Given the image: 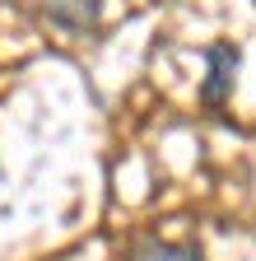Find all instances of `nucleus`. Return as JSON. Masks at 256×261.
Returning a JSON list of instances; mask_svg holds the SVG:
<instances>
[{
    "label": "nucleus",
    "instance_id": "7ed1b4c3",
    "mask_svg": "<svg viewBox=\"0 0 256 261\" xmlns=\"http://www.w3.org/2000/svg\"><path fill=\"white\" fill-rule=\"evenodd\" d=\"M135 261H201V252L177 247V243H145L135 247Z\"/></svg>",
    "mask_w": 256,
    "mask_h": 261
},
{
    "label": "nucleus",
    "instance_id": "f03ea898",
    "mask_svg": "<svg viewBox=\"0 0 256 261\" xmlns=\"http://www.w3.org/2000/svg\"><path fill=\"white\" fill-rule=\"evenodd\" d=\"M47 14L66 28H84L98 19V0H47Z\"/></svg>",
    "mask_w": 256,
    "mask_h": 261
},
{
    "label": "nucleus",
    "instance_id": "f257e3e1",
    "mask_svg": "<svg viewBox=\"0 0 256 261\" xmlns=\"http://www.w3.org/2000/svg\"><path fill=\"white\" fill-rule=\"evenodd\" d=\"M233 75H238V51L229 42H214L210 47V75L201 84V98L210 108H223V98H229V89H233Z\"/></svg>",
    "mask_w": 256,
    "mask_h": 261
}]
</instances>
